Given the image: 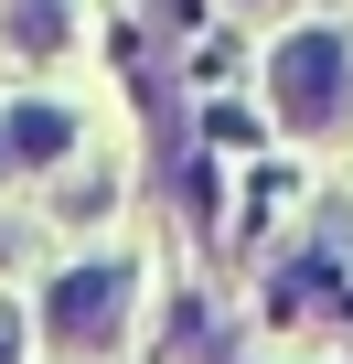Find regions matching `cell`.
<instances>
[{"label":"cell","mask_w":353,"mask_h":364,"mask_svg":"<svg viewBox=\"0 0 353 364\" xmlns=\"http://www.w3.org/2000/svg\"><path fill=\"white\" fill-rule=\"evenodd\" d=\"M268 97L289 129H342L353 107V33H289L268 54Z\"/></svg>","instance_id":"cell-1"},{"label":"cell","mask_w":353,"mask_h":364,"mask_svg":"<svg viewBox=\"0 0 353 364\" xmlns=\"http://www.w3.org/2000/svg\"><path fill=\"white\" fill-rule=\"evenodd\" d=\"M43 332H54L65 353H107V343L129 332V268H118V257L65 268V279H54V300H43Z\"/></svg>","instance_id":"cell-2"},{"label":"cell","mask_w":353,"mask_h":364,"mask_svg":"<svg viewBox=\"0 0 353 364\" xmlns=\"http://www.w3.org/2000/svg\"><path fill=\"white\" fill-rule=\"evenodd\" d=\"M0 33H11L22 54H65V33H75V0H0Z\"/></svg>","instance_id":"cell-3"},{"label":"cell","mask_w":353,"mask_h":364,"mask_svg":"<svg viewBox=\"0 0 353 364\" xmlns=\"http://www.w3.org/2000/svg\"><path fill=\"white\" fill-rule=\"evenodd\" d=\"M0 129H11V161H65L75 150V118L65 107H0Z\"/></svg>","instance_id":"cell-4"},{"label":"cell","mask_w":353,"mask_h":364,"mask_svg":"<svg viewBox=\"0 0 353 364\" xmlns=\"http://www.w3.org/2000/svg\"><path fill=\"white\" fill-rule=\"evenodd\" d=\"M0 364H22V311H0Z\"/></svg>","instance_id":"cell-5"},{"label":"cell","mask_w":353,"mask_h":364,"mask_svg":"<svg viewBox=\"0 0 353 364\" xmlns=\"http://www.w3.org/2000/svg\"><path fill=\"white\" fill-rule=\"evenodd\" d=\"M0 171H22V161H11V129H0Z\"/></svg>","instance_id":"cell-6"}]
</instances>
